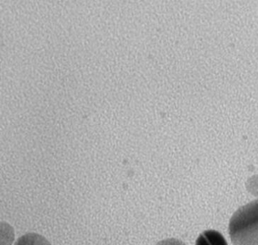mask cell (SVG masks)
I'll list each match as a JSON object with an SVG mask.
<instances>
[{
	"instance_id": "cell-1",
	"label": "cell",
	"mask_w": 258,
	"mask_h": 245,
	"mask_svg": "<svg viewBox=\"0 0 258 245\" xmlns=\"http://www.w3.org/2000/svg\"><path fill=\"white\" fill-rule=\"evenodd\" d=\"M233 245H258V199L240 207L229 222Z\"/></svg>"
},
{
	"instance_id": "cell-2",
	"label": "cell",
	"mask_w": 258,
	"mask_h": 245,
	"mask_svg": "<svg viewBox=\"0 0 258 245\" xmlns=\"http://www.w3.org/2000/svg\"><path fill=\"white\" fill-rule=\"evenodd\" d=\"M196 245H228L223 236L219 231L207 230L202 233L198 239Z\"/></svg>"
},
{
	"instance_id": "cell-3",
	"label": "cell",
	"mask_w": 258,
	"mask_h": 245,
	"mask_svg": "<svg viewBox=\"0 0 258 245\" xmlns=\"http://www.w3.org/2000/svg\"><path fill=\"white\" fill-rule=\"evenodd\" d=\"M14 245H51L46 238L37 233H28L20 236Z\"/></svg>"
},
{
	"instance_id": "cell-4",
	"label": "cell",
	"mask_w": 258,
	"mask_h": 245,
	"mask_svg": "<svg viewBox=\"0 0 258 245\" xmlns=\"http://www.w3.org/2000/svg\"><path fill=\"white\" fill-rule=\"evenodd\" d=\"M15 231L8 223H1V245H13L15 241Z\"/></svg>"
},
{
	"instance_id": "cell-5",
	"label": "cell",
	"mask_w": 258,
	"mask_h": 245,
	"mask_svg": "<svg viewBox=\"0 0 258 245\" xmlns=\"http://www.w3.org/2000/svg\"><path fill=\"white\" fill-rule=\"evenodd\" d=\"M245 188L249 194L258 197V175L249 177L246 181Z\"/></svg>"
},
{
	"instance_id": "cell-6",
	"label": "cell",
	"mask_w": 258,
	"mask_h": 245,
	"mask_svg": "<svg viewBox=\"0 0 258 245\" xmlns=\"http://www.w3.org/2000/svg\"><path fill=\"white\" fill-rule=\"evenodd\" d=\"M155 245H186L184 241L176 238H168V239H163L159 241Z\"/></svg>"
}]
</instances>
